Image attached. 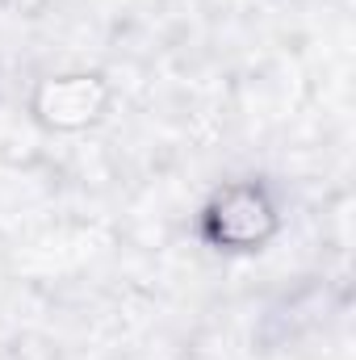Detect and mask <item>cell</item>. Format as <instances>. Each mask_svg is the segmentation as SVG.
<instances>
[{"mask_svg": "<svg viewBox=\"0 0 356 360\" xmlns=\"http://www.w3.org/2000/svg\"><path fill=\"white\" fill-rule=\"evenodd\" d=\"M109 109V84L101 72H63V76H46L34 101H30V113L38 126L55 130V134H76V130H89L105 117Z\"/></svg>", "mask_w": 356, "mask_h": 360, "instance_id": "cell-2", "label": "cell"}, {"mask_svg": "<svg viewBox=\"0 0 356 360\" xmlns=\"http://www.w3.org/2000/svg\"><path fill=\"white\" fill-rule=\"evenodd\" d=\"M281 231V210L276 197L268 193L260 180H235L222 184L205 205H201V222L197 235L214 248V252H260L272 243V235Z\"/></svg>", "mask_w": 356, "mask_h": 360, "instance_id": "cell-1", "label": "cell"}]
</instances>
